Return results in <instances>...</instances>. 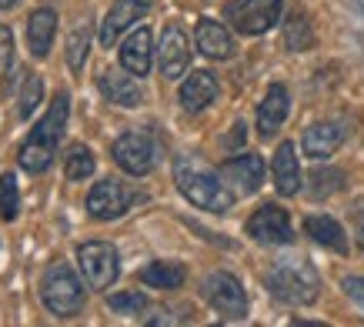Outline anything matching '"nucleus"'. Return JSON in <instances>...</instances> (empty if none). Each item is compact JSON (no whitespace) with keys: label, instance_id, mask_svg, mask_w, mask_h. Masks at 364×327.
I'll return each instance as SVG.
<instances>
[{"label":"nucleus","instance_id":"f704fd0d","mask_svg":"<svg viewBox=\"0 0 364 327\" xmlns=\"http://www.w3.org/2000/svg\"><path fill=\"white\" fill-rule=\"evenodd\" d=\"M14 4H17V0H0V11H11Z\"/></svg>","mask_w":364,"mask_h":327},{"label":"nucleus","instance_id":"f8f14e48","mask_svg":"<svg viewBox=\"0 0 364 327\" xmlns=\"http://www.w3.org/2000/svg\"><path fill=\"white\" fill-rule=\"evenodd\" d=\"M221 177L237 194H254L264 184V157L261 154H237V157L221 164Z\"/></svg>","mask_w":364,"mask_h":327},{"label":"nucleus","instance_id":"9d476101","mask_svg":"<svg viewBox=\"0 0 364 327\" xmlns=\"http://www.w3.org/2000/svg\"><path fill=\"white\" fill-rule=\"evenodd\" d=\"M244 230L251 234V240L264 244V247H281V244H291V240H294L291 218H287V210L277 208V204H261V208L247 218Z\"/></svg>","mask_w":364,"mask_h":327},{"label":"nucleus","instance_id":"393cba45","mask_svg":"<svg viewBox=\"0 0 364 327\" xmlns=\"http://www.w3.org/2000/svg\"><path fill=\"white\" fill-rule=\"evenodd\" d=\"M94 167H97V161H94V154H90V147H84V144H77V147H70V154H67L64 161V174L67 181H87L90 174H94Z\"/></svg>","mask_w":364,"mask_h":327},{"label":"nucleus","instance_id":"ddd939ff","mask_svg":"<svg viewBox=\"0 0 364 327\" xmlns=\"http://www.w3.org/2000/svg\"><path fill=\"white\" fill-rule=\"evenodd\" d=\"M348 141V127L341 120H321V124H311L304 137H301V151L311 161H328L341 144Z\"/></svg>","mask_w":364,"mask_h":327},{"label":"nucleus","instance_id":"7ed1b4c3","mask_svg":"<svg viewBox=\"0 0 364 327\" xmlns=\"http://www.w3.org/2000/svg\"><path fill=\"white\" fill-rule=\"evenodd\" d=\"M267 291H271L281 304L304 307V304H314V301H318L321 277L308 261L284 257V261H277L274 267L267 271Z\"/></svg>","mask_w":364,"mask_h":327},{"label":"nucleus","instance_id":"f3484780","mask_svg":"<svg viewBox=\"0 0 364 327\" xmlns=\"http://www.w3.org/2000/svg\"><path fill=\"white\" fill-rule=\"evenodd\" d=\"M194 44H198V50L204 57H210V60H228V57H234L231 31H228L221 21H214V17H200L198 21Z\"/></svg>","mask_w":364,"mask_h":327},{"label":"nucleus","instance_id":"bb28decb","mask_svg":"<svg viewBox=\"0 0 364 327\" xmlns=\"http://www.w3.org/2000/svg\"><path fill=\"white\" fill-rule=\"evenodd\" d=\"M341 187H344V171H338V167H318V171L311 174L308 194L328 197V194H334V191H341Z\"/></svg>","mask_w":364,"mask_h":327},{"label":"nucleus","instance_id":"9b49d317","mask_svg":"<svg viewBox=\"0 0 364 327\" xmlns=\"http://www.w3.org/2000/svg\"><path fill=\"white\" fill-rule=\"evenodd\" d=\"M157 64H161V74L167 80H181L191 67V41L181 23H167L164 33H161V44H157Z\"/></svg>","mask_w":364,"mask_h":327},{"label":"nucleus","instance_id":"423d86ee","mask_svg":"<svg viewBox=\"0 0 364 327\" xmlns=\"http://www.w3.org/2000/svg\"><path fill=\"white\" fill-rule=\"evenodd\" d=\"M284 0H231L224 7V21L244 37H261L281 21Z\"/></svg>","mask_w":364,"mask_h":327},{"label":"nucleus","instance_id":"72a5a7b5","mask_svg":"<svg viewBox=\"0 0 364 327\" xmlns=\"http://www.w3.org/2000/svg\"><path fill=\"white\" fill-rule=\"evenodd\" d=\"M358 244H361V251H364V220L358 224Z\"/></svg>","mask_w":364,"mask_h":327},{"label":"nucleus","instance_id":"5701e85b","mask_svg":"<svg viewBox=\"0 0 364 327\" xmlns=\"http://www.w3.org/2000/svg\"><path fill=\"white\" fill-rule=\"evenodd\" d=\"M141 281L154 291H177L188 281V267L181 261H151L141 271Z\"/></svg>","mask_w":364,"mask_h":327},{"label":"nucleus","instance_id":"c85d7f7f","mask_svg":"<svg viewBox=\"0 0 364 327\" xmlns=\"http://www.w3.org/2000/svg\"><path fill=\"white\" fill-rule=\"evenodd\" d=\"M107 304L117 314H141V311H147V294L144 291H117L107 297Z\"/></svg>","mask_w":364,"mask_h":327},{"label":"nucleus","instance_id":"6e6552de","mask_svg":"<svg viewBox=\"0 0 364 327\" xmlns=\"http://www.w3.org/2000/svg\"><path fill=\"white\" fill-rule=\"evenodd\" d=\"M137 200H144V194H137L134 187H127L124 181H117V177H104V181H97V184L90 187L87 214L94 220H117V218H124Z\"/></svg>","mask_w":364,"mask_h":327},{"label":"nucleus","instance_id":"4468645a","mask_svg":"<svg viewBox=\"0 0 364 327\" xmlns=\"http://www.w3.org/2000/svg\"><path fill=\"white\" fill-rule=\"evenodd\" d=\"M97 87L117 107H141L144 104V90L127 67H107V70H100Z\"/></svg>","mask_w":364,"mask_h":327},{"label":"nucleus","instance_id":"cd10ccee","mask_svg":"<svg viewBox=\"0 0 364 327\" xmlns=\"http://www.w3.org/2000/svg\"><path fill=\"white\" fill-rule=\"evenodd\" d=\"M17 214H21V191H17V177L0 174V218L17 220Z\"/></svg>","mask_w":364,"mask_h":327},{"label":"nucleus","instance_id":"aec40b11","mask_svg":"<svg viewBox=\"0 0 364 327\" xmlns=\"http://www.w3.org/2000/svg\"><path fill=\"white\" fill-rule=\"evenodd\" d=\"M271 177H274V187L281 197H294L301 191V164L291 141L277 144V154L271 161Z\"/></svg>","mask_w":364,"mask_h":327},{"label":"nucleus","instance_id":"412c9836","mask_svg":"<svg viewBox=\"0 0 364 327\" xmlns=\"http://www.w3.org/2000/svg\"><path fill=\"white\" fill-rule=\"evenodd\" d=\"M54 33H57V11L50 7H37L27 21V47L37 60H44L50 54V44H54Z\"/></svg>","mask_w":364,"mask_h":327},{"label":"nucleus","instance_id":"0eeeda50","mask_svg":"<svg viewBox=\"0 0 364 327\" xmlns=\"http://www.w3.org/2000/svg\"><path fill=\"white\" fill-rule=\"evenodd\" d=\"M200 294L224 321H244L247 317V294H244V284L234 277L231 271H214L204 277L200 284Z\"/></svg>","mask_w":364,"mask_h":327},{"label":"nucleus","instance_id":"a878e982","mask_svg":"<svg viewBox=\"0 0 364 327\" xmlns=\"http://www.w3.org/2000/svg\"><path fill=\"white\" fill-rule=\"evenodd\" d=\"M284 44L287 50H311L314 47V33H311V23L304 14H294L284 23Z\"/></svg>","mask_w":364,"mask_h":327},{"label":"nucleus","instance_id":"473e14b6","mask_svg":"<svg viewBox=\"0 0 364 327\" xmlns=\"http://www.w3.org/2000/svg\"><path fill=\"white\" fill-rule=\"evenodd\" d=\"M241 141H244V124H234V134H231V141H228V147H237Z\"/></svg>","mask_w":364,"mask_h":327},{"label":"nucleus","instance_id":"f03ea898","mask_svg":"<svg viewBox=\"0 0 364 327\" xmlns=\"http://www.w3.org/2000/svg\"><path fill=\"white\" fill-rule=\"evenodd\" d=\"M174 181L177 191L188 197L194 208L210 210V214H228L234 208V191L221 181V174H210L208 167L181 157L174 164Z\"/></svg>","mask_w":364,"mask_h":327},{"label":"nucleus","instance_id":"2f4dec72","mask_svg":"<svg viewBox=\"0 0 364 327\" xmlns=\"http://www.w3.org/2000/svg\"><path fill=\"white\" fill-rule=\"evenodd\" d=\"M11 47H14V33H11V27H0V67L11 64Z\"/></svg>","mask_w":364,"mask_h":327},{"label":"nucleus","instance_id":"b1692460","mask_svg":"<svg viewBox=\"0 0 364 327\" xmlns=\"http://www.w3.org/2000/svg\"><path fill=\"white\" fill-rule=\"evenodd\" d=\"M90 37H94V31H90V21L77 23V27L70 31V37H67V67H70L74 74H80V70H84V64H87Z\"/></svg>","mask_w":364,"mask_h":327},{"label":"nucleus","instance_id":"a211bd4d","mask_svg":"<svg viewBox=\"0 0 364 327\" xmlns=\"http://www.w3.org/2000/svg\"><path fill=\"white\" fill-rule=\"evenodd\" d=\"M291 114V94H287L284 84H271L261 100V107H257V134L261 137H274L281 131V124L287 120Z\"/></svg>","mask_w":364,"mask_h":327},{"label":"nucleus","instance_id":"39448f33","mask_svg":"<svg viewBox=\"0 0 364 327\" xmlns=\"http://www.w3.org/2000/svg\"><path fill=\"white\" fill-rule=\"evenodd\" d=\"M77 267L90 291H107L117 281V274H121L117 247L107 244V240H87V244L77 247Z\"/></svg>","mask_w":364,"mask_h":327},{"label":"nucleus","instance_id":"7c9ffc66","mask_svg":"<svg viewBox=\"0 0 364 327\" xmlns=\"http://www.w3.org/2000/svg\"><path fill=\"white\" fill-rule=\"evenodd\" d=\"M344 294L364 311V277H344Z\"/></svg>","mask_w":364,"mask_h":327},{"label":"nucleus","instance_id":"6ab92c4d","mask_svg":"<svg viewBox=\"0 0 364 327\" xmlns=\"http://www.w3.org/2000/svg\"><path fill=\"white\" fill-rule=\"evenodd\" d=\"M154 37L147 27H137V31L121 44V67H127L131 74L147 77L151 74V64H154Z\"/></svg>","mask_w":364,"mask_h":327},{"label":"nucleus","instance_id":"2eb2a0df","mask_svg":"<svg viewBox=\"0 0 364 327\" xmlns=\"http://www.w3.org/2000/svg\"><path fill=\"white\" fill-rule=\"evenodd\" d=\"M147 11H151V0H114L107 17H104V23H100V44L114 47V41H117L127 27H134Z\"/></svg>","mask_w":364,"mask_h":327},{"label":"nucleus","instance_id":"4be33fe9","mask_svg":"<svg viewBox=\"0 0 364 327\" xmlns=\"http://www.w3.org/2000/svg\"><path fill=\"white\" fill-rule=\"evenodd\" d=\"M304 234H308L314 244L328 247V251L348 254V234H344L341 224L334 218H328V214H311V218H304Z\"/></svg>","mask_w":364,"mask_h":327},{"label":"nucleus","instance_id":"dca6fc26","mask_svg":"<svg viewBox=\"0 0 364 327\" xmlns=\"http://www.w3.org/2000/svg\"><path fill=\"white\" fill-rule=\"evenodd\" d=\"M218 94H221V84L210 70H191V77L181 84V107L188 114H200L218 100Z\"/></svg>","mask_w":364,"mask_h":327},{"label":"nucleus","instance_id":"20e7f679","mask_svg":"<svg viewBox=\"0 0 364 327\" xmlns=\"http://www.w3.org/2000/svg\"><path fill=\"white\" fill-rule=\"evenodd\" d=\"M41 304L54 317H74L84 311V281L64 261L47 264L41 274Z\"/></svg>","mask_w":364,"mask_h":327},{"label":"nucleus","instance_id":"f257e3e1","mask_svg":"<svg viewBox=\"0 0 364 327\" xmlns=\"http://www.w3.org/2000/svg\"><path fill=\"white\" fill-rule=\"evenodd\" d=\"M67 117H70V94L60 90L57 100L47 107V114L37 120V127L31 131V137L21 144L17 161H21V167L27 171V174H44L47 167L54 164V154H57L60 137H64Z\"/></svg>","mask_w":364,"mask_h":327},{"label":"nucleus","instance_id":"c756f323","mask_svg":"<svg viewBox=\"0 0 364 327\" xmlns=\"http://www.w3.org/2000/svg\"><path fill=\"white\" fill-rule=\"evenodd\" d=\"M41 97H44V80L37 74H31L21 87V117H31L33 110L41 107Z\"/></svg>","mask_w":364,"mask_h":327},{"label":"nucleus","instance_id":"1a4fd4ad","mask_svg":"<svg viewBox=\"0 0 364 327\" xmlns=\"http://www.w3.org/2000/svg\"><path fill=\"white\" fill-rule=\"evenodd\" d=\"M111 154H114V164L121 167L124 174H131V177H147L151 171H154V164H157V144H154V137H151L147 131L121 134V137L114 141Z\"/></svg>","mask_w":364,"mask_h":327}]
</instances>
